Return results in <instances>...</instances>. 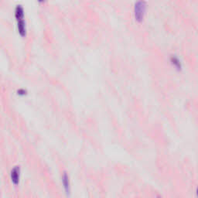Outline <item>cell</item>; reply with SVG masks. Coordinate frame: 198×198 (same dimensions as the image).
Wrapping results in <instances>:
<instances>
[{
	"mask_svg": "<svg viewBox=\"0 0 198 198\" xmlns=\"http://www.w3.org/2000/svg\"><path fill=\"white\" fill-rule=\"evenodd\" d=\"M147 10V3L145 0H136L134 4L133 15L136 22L141 23L143 22Z\"/></svg>",
	"mask_w": 198,
	"mask_h": 198,
	"instance_id": "6da1fadb",
	"label": "cell"
},
{
	"mask_svg": "<svg viewBox=\"0 0 198 198\" xmlns=\"http://www.w3.org/2000/svg\"><path fill=\"white\" fill-rule=\"evenodd\" d=\"M10 177L13 184L17 186L19 183V179H20V168H19V166H15L11 170Z\"/></svg>",
	"mask_w": 198,
	"mask_h": 198,
	"instance_id": "7a4b0ae2",
	"label": "cell"
},
{
	"mask_svg": "<svg viewBox=\"0 0 198 198\" xmlns=\"http://www.w3.org/2000/svg\"><path fill=\"white\" fill-rule=\"evenodd\" d=\"M16 22H17V29L19 36L21 37H26L27 31H26V25L25 19H19V20H16Z\"/></svg>",
	"mask_w": 198,
	"mask_h": 198,
	"instance_id": "3957f363",
	"label": "cell"
},
{
	"mask_svg": "<svg viewBox=\"0 0 198 198\" xmlns=\"http://www.w3.org/2000/svg\"><path fill=\"white\" fill-rule=\"evenodd\" d=\"M62 184L64 186V190L67 194H69L70 192V180H69V176L66 173H64L62 176Z\"/></svg>",
	"mask_w": 198,
	"mask_h": 198,
	"instance_id": "277c9868",
	"label": "cell"
},
{
	"mask_svg": "<svg viewBox=\"0 0 198 198\" xmlns=\"http://www.w3.org/2000/svg\"><path fill=\"white\" fill-rule=\"evenodd\" d=\"M170 63L173 67L176 69V70H181V69H182V64H181L180 60L176 56H175V55L171 56Z\"/></svg>",
	"mask_w": 198,
	"mask_h": 198,
	"instance_id": "5b68a950",
	"label": "cell"
},
{
	"mask_svg": "<svg viewBox=\"0 0 198 198\" xmlns=\"http://www.w3.org/2000/svg\"><path fill=\"white\" fill-rule=\"evenodd\" d=\"M27 94V91L24 89H19L17 91V95H19V96H25V95Z\"/></svg>",
	"mask_w": 198,
	"mask_h": 198,
	"instance_id": "8992f818",
	"label": "cell"
},
{
	"mask_svg": "<svg viewBox=\"0 0 198 198\" xmlns=\"http://www.w3.org/2000/svg\"><path fill=\"white\" fill-rule=\"evenodd\" d=\"M39 3H45L47 2V0H37Z\"/></svg>",
	"mask_w": 198,
	"mask_h": 198,
	"instance_id": "52a82bcc",
	"label": "cell"
}]
</instances>
